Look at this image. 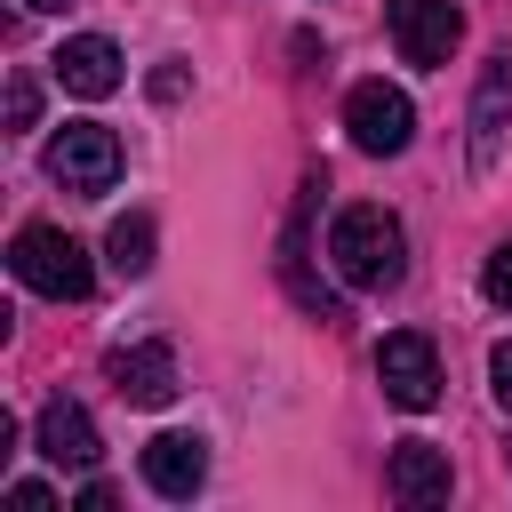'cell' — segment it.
Segmentation results:
<instances>
[{
	"instance_id": "2e32d148",
	"label": "cell",
	"mask_w": 512,
	"mask_h": 512,
	"mask_svg": "<svg viewBox=\"0 0 512 512\" xmlns=\"http://www.w3.org/2000/svg\"><path fill=\"white\" fill-rule=\"evenodd\" d=\"M488 392H496V408L512 416V336H504V344L488 352Z\"/></svg>"
},
{
	"instance_id": "d6986e66",
	"label": "cell",
	"mask_w": 512,
	"mask_h": 512,
	"mask_svg": "<svg viewBox=\"0 0 512 512\" xmlns=\"http://www.w3.org/2000/svg\"><path fill=\"white\" fill-rule=\"evenodd\" d=\"M152 96H160V104H176V96H184V72H176V64H168V72H152Z\"/></svg>"
},
{
	"instance_id": "ffe728a7",
	"label": "cell",
	"mask_w": 512,
	"mask_h": 512,
	"mask_svg": "<svg viewBox=\"0 0 512 512\" xmlns=\"http://www.w3.org/2000/svg\"><path fill=\"white\" fill-rule=\"evenodd\" d=\"M24 8H40V16H56V8H72V0H24Z\"/></svg>"
},
{
	"instance_id": "277c9868",
	"label": "cell",
	"mask_w": 512,
	"mask_h": 512,
	"mask_svg": "<svg viewBox=\"0 0 512 512\" xmlns=\"http://www.w3.org/2000/svg\"><path fill=\"white\" fill-rule=\"evenodd\" d=\"M384 32H392L400 64L440 72L456 56V40H464V8L456 0H384Z\"/></svg>"
},
{
	"instance_id": "ac0fdd59",
	"label": "cell",
	"mask_w": 512,
	"mask_h": 512,
	"mask_svg": "<svg viewBox=\"0 0 512 512\" xmlns=\"http://www.w3.org/2000/svg\"><path fill=\"white\" fill-rule=\"evenodd\" d=\"M112 504H120L112 480H88V488H80V512H112Z\"/></svg>"
},
{
	"instance_id": "7a4b0ae2",
	"label": "cell",
	"mask_w": 512,
	"mask_h": 512,
	"mask_svg": "<svg viewBox=\"0 0 512 512\" xmlns=\"http://www.w3.org/2000/svg\"><path fill=\"white\" fill-rule=\"evenodd\" d=\"M8 272H16L32 296H48V304H80V296L96 288V264H88V248H80L64 224H24V232L8 240Z\"/></svg>"
},
{
	"instance_id": "5bb4252c",
	"label": "cell",
	"mask_w": 512,
	"mask_h": 512,
	"mask_svg": "<svg viewBox=\"0 0 512 512\" xmlns=\"http://www.w3.org/2000/svg\"><path fill=\"white\" fill-rule=\"evenodd\" d=\"M480 288H488V304H504V312H512V240H504V248H488V272H480Z\"/></svg>"
},
{
	"instance_id": "8fae6325",
	"label": "cell",
	"mask_w": 512,
	"mask_h": 512,
	"mask_svg": "<svg viewBox=\"0 0 512 512\" xmlns=\"http://www.w3.org/2000/svg\"><path fill=\"white\" fill-rule=\"evenodd\" d=\"M48 72H56V88H72V96H88V104L128 80V72H120V48H112L104 32H72V40L48 56Z\"/></svg>"
},
{
	"instance_id": "9a60e30c",
	"label": "cell",
	"mask_w": 512,
	"mask_h": 512,
	"mask_svg": "<svg viewBox=\"0 0 512 512\" xmlns=\"http://www.w3.org/2000/svg\"><path fill=\"white\" fill-rule=\"evenodd\" d=\"M40 120V88H32V72H16L8 80V128H32Z\"/></svg>"
},
{
	"instance_id": "3957f363",
	"label": "cell",
	"mask_w": 512,
	"mask_h": 512,
	"mask_svg": "<svg viewBox=\"0 0 512 512\" xmlns=\"http://www.w3.org/2000/svg\"><path fill=\"white\" fill-rule=\"evenodd\" d=\"M48 176L64 184V192H112L120 184V136L104 128V120H64L56 136H48Z\"/></svg>"
},
{
	"instance_id": "8992f818",
	"label": "cell",
	"mask_w": 512,
	"mask_h": 512,
	"mask_svg": "<svg viewBox=\"0 0 512 512\" xmlns=\"http://www.w3.org/2000/svg\"><path fill=\"white\" fill-rule=\"evenodd\" d=\"M344 128H352V144H360L368 160H392V152H408V136H416V104H408V88H392V80H360V88L344 96Z\"/></svg>"
},
{
	"instance_id": "ba28073f",
	"label": "cell",
	"mask_w": 512,
	"mask_h": 512,
	"mask_svg": "<svg viewBox=\"0 0 512 512\" xmlns=\"http://www.w3.org/2000/svg\"><path fill=\"white\" fill-rule=\"evenodd\" d=\"M200 480H208V440H200V432H160V440H144V488H152V496L192 504Z\"/></svg>"
},
{
	"instance_id": "7c38bea8",
	"label": "cell",
	"mask_w": 512,
	"mask_h": 512,
	"mask_svg": "<svg viewBox=\"0 0 512 512\" xmlns=\"http://www.w3.org/2000/svg\"><path fill=\"white\" fill-rule=\"evenodd\" d=\"M472 168H496L504 152V128H512V56H488L480 64V88H472Z\"/></svg>"
},
{
	"instance_id": "e0dca14e",
	"label": "cell",
	"mask_w": 512,
	"mask_h": 512,
	"mask_svg": "<svg viewBox=\"0 0 512 512\" xmlns=\"http://www.w3.org/2000/svg\"><path fill=\"white\" fill-rule=\"evenodd\" d=\"M8 512H56V496H48L40 480H16V488H8Z\"/></svg>"
},
{
	"instance_id": "9c48e42d",
	"label": "cell",
	"mask_w": 512,
	"mask_h": 512,
	"mask_svg": "<svg viewBox=\"0 0 512 512\" xmlns=\"http://www.w3.org/2000/svg\"><path fill=\"white\" fill-rule=\"evenodd\" d=\"M104 376H112V392L128 408H168L176 400V352L168 344H120L104 360Z\"/></svg>"
},
{
	"instance_id": "30bf717a",
	"label": "cell",
	"mask_w": 512,
	"mask_h": 512,
	"mask_svg": "<svg viewBox=\"0 0 512 512\" xmlns=\"http://www.w3.org/2000/svg\"><path fill=\"white\" fill-rule=\"evenodd\" d=\"M384 488H392L408 512H432V504H448V488H456V472H448V448H432V440H400V448H392V464H384Z\"/></svg>"
},
{
	"instance_id": "4fadbf2b",
	"label": "cell",
	"mask_w": 512,
	"mask_h": 512,
	"mask_svg": "<svg viewBox=\"0 0 512 512\" xmlns=\"http://www.w3.org/2000/svg\"><path fill=\"white\" fill-rule=\"evenodd\" d=\"M104 264L120 272V280H144L152 272V216H112V232H104Z\"/></svg>"
},
{
	"instance_id": "6da1fadb",
	"label": "cell",
	"mask_w": 512,
	"mask_h": 512,
	"mask_svg": "<svg viewBox=\"0 0 512 512\" xmlns=\"http://www.w3.org/2000/svg\"><path fill=\"white\" fill-rule=\"evenodd\" d=\"M328 264H336V280H344L352 296H384V288H400V272H408L400 216L376 208V200L336 208V224H328Z\"/></svg>"
},
{
	"instance_id": "5b68a950",
	"label": "cell",
	"mask_w": 512,
	"mask_h": 512,
	"mask_svg": "<svg viewBox=\"0 0 512 512\" xmlns=\"http://www.w3.org/2000/svg\"><path fill=\"white\" fill-rule=\"evenodd\" d=\"M376 384H384V400L408 408V416L440 408V352H432V336H424V328H392V336L376 344Z\"/></svg>"
},
{
	"instance_id": "52a82bcc",
	"label": "cell",
	"mask_w": 512,
	"mask_h": 512,
	"mask_svg": "<svg viewBox=\"0 0 512 512\" xmlns=\"http://www.w3.org/2000/svg\"><path fill=\"white\" fill-rule=\"evenodd\" d=\"M32 440H40V456L56 464V472H96V456H104V440H96V416L80 408V400H48L40 416H32Z\"/></svg>"
}]
</instances>
